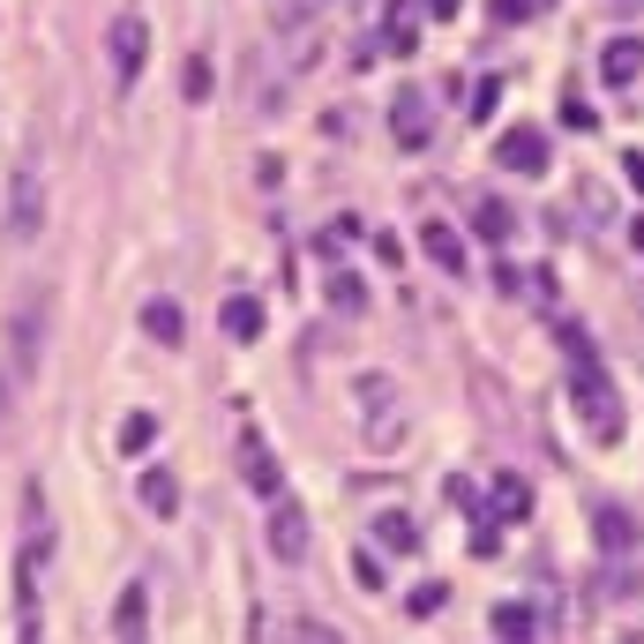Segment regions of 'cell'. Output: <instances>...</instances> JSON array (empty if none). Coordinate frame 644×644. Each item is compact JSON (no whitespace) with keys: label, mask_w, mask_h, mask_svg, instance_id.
<instances>
[{"label":"cell","mask_w":644,"mask_h":644,"mask_svg":"<svg viewBox=\"0 0 644 644\" xmlns=\"http://www.w3.org/2000/svg\"><path fill=\"white\" fill-rule=\"evenodd\" d=\"M569 397H577V420H585L592 442H622V397L600 375V360H577L569 368Z\"/></svg>","instance_id":"1"},{"label":"cell","mask_w":644,"mask_h":644,"mask_svg":"<svg viewBox=\"0 0 644 644\" xmlns=\"http://www.w3.org/2000/svg\"><path fill=\"white\" fill-rule=\"evenodd\" d=\"M45 330H53V293L31 285V293L15 301V323H8V368H15V375H38L45 368Z\"/></svg>","instance_id":"2"},{"label":"cell","mask_w":644,"mask_h":644,"mask_svg":"<svg viewBox=\"0 0 644 644\" xmlns=\"http://www.w3.org/2000/svg\"><path fill=\"white\" fill-rule=\"evenodd\" d=\"M45 233V166L38 158H23V166L8 172V240H38Z\"/></svg>","instance_id":"3"},{"label":"cell","mask_w":644,"mask_h":644,"mask_svg":"<svg viewBox=\"0 0 644 644\" xmlns=\"http://www.w3.org/2000/svg\"><path fill=\"white\" fill-rule=\"evenodd\" d=\"M495 166H502V172H547V166H555L547 128H540V121H510V128L495 135Z\"/></svg>","instance_id":"4"},{"label":"cell","mask_w":644,"mask_h":644,"mask_svg":"<svg viewBox=\"0 0 644 644\" xmlns=\"http://www.w3.org/2000/svg\"><path fill=\"white\" fill-rule=\"evenodd\" d=\"M360 405H375V420H360L368 450H375V457H383V450H397V442H405V413H397V389H389V375H368V383H360Z\"/></svg>","instance_id":"5"},{"label":"cell","mask_w":644,"mask_h":644,"mask_svg":"<svg viewBox=\"0 0 644 644\" xmlns=\"http://www.w3.org/2000/svg\"><path fill=\"white\" fill-rule=\"evenodd\" d=\"M105 53H113V76H121V83H135V76H143V60H150V23H143V15H113V31H105Z\"/></svg>","instance_id":"6"},{"label":"cell","mask_w":644,"mask_h":644,"mask_svg":"<svg viewBox=\"0 0 644 644\" xmlns=\"http://www.w3.org/2000/svg\"><path fill=\"white\" fill-rule=\"evenodd\" d=\"M240 473H248V487H256L262 502H278V495H285V465L270 457V442H262L256 428H240Z\"/></svg>","instance_id":"7"},{"label":"cell","mask_w":644,"mask_h":644,"mask_svg":"<svg viewBox=\"0 0 644 644\" xmlns=\"http://www.w3.org/2000/svg\"><path fill=\"white\" fill-rule=\"evenodd\" d=\"M389 135H397V150H428L434 135V113L420 90H397V105H389Z\"/></svg>","instance_id":"8"},{"label":"cell","mask_w":644,"mask_h":644,"mask_svg":"<svg viewBox=\"0 0 644 644\" xmlns=\"http://www.w3.org/2000/svg\"><path fill=\"white\" fill-rule=\"evenodd\" d=\"M270 555H278V562H301L307 555V510H301V502H285V495L270 502Z\"/></svg>","instance_id":"9"},{"label":"cell","mask_w":644,"mask_h":644,"mask_svg":"<svg viewBox=\"0 0 644 644\" xmlns=\"http://www.w3.org/2000/svg\"><path fill=\"white\" fill-rule=\"evenodd\" d=\"M420 248H428V262L442 270V278H457V270H465V240H457V225H442V217L420 225Z\"/></svg>","instance_id":"10"},{"label":"cell","mask_w":644,"mask_h":644,"mask_svg":"<svg viewBox=\"0 0 644 644\" xmlns=\"http://www.w3.org/2000/svg\"><path fill=\"white\" fill-rule=\"evenodd\" d=\"M592 532H600V555H637V517L630 510H592Z\"/></svg>","instance_id":"11"},{"label":"cell","mask_w":644,"mask_h":644,"mask_svg":"<svg viewBox=\"0 0 644 644\" xmlns=\"http://www.w3.org/2000/svg\"><path fill=\"white\" fill-rule=\"evenodd\" d=\"M600 68H607V83H637L644 76V38H607Z\"/></svg>","instance_id":"12"},{"label":"cell","mask_w":644,"mask_h":644,"mask_svg":"<svg viewBox=\"0 0 644 644\" xmlns=\"http://www.w3.org/2000/svg\"><path fill=\"white\" fill-rule=\"evenodd\" d=\"M23 555H53V517H45V495L38 487H31V495H23Z\"/></svg>","instance_id":"13"},{"label":"cell","mask_w":644,"mask_h":644,"mask_svg":"<svg viewBox=\"0 0 644 644\" xmlns=\"http://www.w3.org/2000/svg\"><path fill=\"white\" fill-rule=\"evenodd\" d=\"M217 323H225V338H233V344H256V338H262V301H248V293H233Z\"/></svg>","instance_id":"14"},{"label":"cell","mask_w":644,"mask_h":644,"mask_svg":"<svg viewBox=\"0 0 644 644\" xmlns=\"http://www.w3.org/2000/svg\"><path fill=\"white\" fill-rule=\"evenodd\" d=\"M487 495H495V517H502V524H517V517L532 510V487H524V473H495V479H487Z\"/></svg>","instance_id":"15"},{"label":"cell","mask_w":644,"mask_h":644,"mask_svg":"<svg viewBox=\"0 0 644 644\" xmlns=\"http://www.w3.org/2000/svg\"><path fill=\"white\" fill-rule=\"evenodd\" d=\"M375 547H383V555H413V547H420V524L405 510H383L375 517Z\"/></svg>","instance_id":"16"},{"label":"cell","mask_w":644,"mask_h":644,"mask_svg":"<svg viewBox=\"0 0 644 644\" xmlns=\"http://www.w3.org/2000/svg\"><path fill=\"white\" fill-rule=\"evenodd\" d=\"M487 630H495V637H540V607L532 600H502L495 614H487Z\"/></svg>","instance_id":"17"},{"label":"cell","mask_w":644,"mask_h":644,"mask_svg":"<svg viewBox=\"0 0 644 644\" xmlns=\"http://www.w3.org/2000/svg\"><path fill=\"white\" fill-rule=\"evenodd\" d=\"M143 510H150V517H172V510H180V479H172L166 465H150V473H143Z\"/></svg>","instance_id":"18"},{"label":"cell","mask_w":644,"mask_h":644,"mask_svg":"<svg viewBox=\"0 0 644 644\" xmlns=\"http://www.w3.org/2000/svg\"><path fill=\"white\" fill-rule=\"evenodd\" d=\"M143 330H150L158 344H180V338H188V315H180L172 301H150V307H143Z\"/></svg>","instance_id":"19"},{"label":"cell","mask_w":644,"mask_h":644,"mask_svg":"<svg viewBox=\"0 0 644 644\" xmlns=\"http://www.w3.org/2000/svg\"><path fill=\"white\" fill-rule=\"evenodd\" d=\"M473 233L487 240V248H502L510 240V203H495V195H479V211H473Z\"/></svg>","instance_id":"20"},{"label":"cell","mask_w":644,"mask_h":644,"mask_svg":"<svg viewBox=\"0 0 644 644\" xmlns=\"http://www.w3.org/2000/svg\"><path fill=\"white\" fill-rule=\"evenodd\" d=\"M143 630H150V607H143V585H128L113 607V637H143Z\"/></svg>","instance_id":"21"},{"label":"cell","mask_w":644,"mask_h":644,"mask_svg":"<svg viewBox=\"0 0 644 644\" xmlns=\"http://www.w3.org/2000/svg\"><path fill=\"white\" fill-rule=\"evenodd\" d=\"M150 442H158V420H150V413H128V420H121V450H135V457H143Z\"/></svg>","instance_id":"22"},{"label":"cell","mask_w":644,"mask_h":644,"mask_svg":"<svg viewBox=\"0 0 644 644\" xmlns=\"http://www.w3.org/2000/svg\"><path fill=\"white\" fill-rule=\"evenodd\" d=\"M180 98H211V60H203V53L180 60Z\"/></svg>","instance_id":"23"},{"label":"cell","mask_w":644,"mask_h":644,"mask_svg":"<svg viewBox=\"0 0 644 644\" xmlns=\"http://www.w3.org/2000/svg\"><path fill=\"white\" fill-rule=\"evenodd\" d=\"M330 307H338V315H360V307H368V285H360V278H330Z\"/></svg>","instance_id":"24"},{"label":"cell","mask_w":644,"mask_h":644,"mask_svg":"<svg viewBox=\"0 0 644 644\" xmlns=\"http://www.w3.org/2000/svg\"><path fill=\"white\" fill-rule=\"evenodd\" d=\"M442 600H450V585H434V577H420V585L405 592V607H413V614H442Z\"/></svg>","instance_id":"25"},{"label":"cell","mask_w":644,"mask_h":644,"mask_svg":"<svg viewBox=\"0 0 644 644\" xmlns=\"http://www.w3.org/2000/svg\"><path fill=\"white\" fill-rule=\"evenodd\" d=\"M547 0H495V23H532Z\"/></svg>","instance_id":"26"},{"label":"cell","mask_w":644,"mask_h":644,"mask_svg":"<svg viewBox=\"0 0 644 644\" xmlns=\"http://www.w3.org/2000/svg\"><path fill=\"white\" fill-rule=\"evenodd\" d=\"M352 577H360L368 592H383V555H368V547H360V555H352Z\"/></svg>","instance_id":"27"},{"label":"cell","mask_w":644,"mask_h":644,"mask_svg":"<svg viewBox=\"0 0 644 644\" xmlns=\"http://www.w3.org/2000/svg\"><path fill=\"white\" fill-rule=\"evenodd\" d=\"M562 121H569V128H577V135H585V128H600V113H592L585 98H562Z\"/></svg>","instance_id":"28"},{"label":"cell","mask_w":644,"mask_h":644,"mask_svg":"<svg viewBox=\"0 0 644 644\" xmlns=\"http://www.w3.org/2000/svg\"><path fill=\"white\" fill-rule=\"evenodd\" d=\"M495 98H502V83H495V76H487V83H473V113H479V121L495 113Z\"/></svg>","instance_id":"29"},{"label":"cell","mask_w":644,"mask_h":644,"mask_svg":"<svg viewBox=\"0 0 644 644\" xmlns=\"http://www.w3.org/2000/svg\"><path fill=\"white\" fill-rule=\"evenodd\" d=\"M622 172H630V188L644 195V150H630V158H622Z\"/></svg>","instance_id":"30"},{"label":"cell","mask_w":644,"mask_h":644,"mask_svg":"<svg viewBox=\"0 0 644 644\" xmlns=\"http://www.w3.org/2000/svg\"><path fill=\"white\" fill-rule=\"evenodd\" d=\"M420 8H428L434 23H450V15H457V8H465V0H420Z\"/></svg>","instance_id":"31"},{"label":"cell","mask_w":644,"mask_h":644,"mask_svg":"<svg viewBox=\"0 0 644 644\" xmlns=\"http://www.w3.org/2000/svg\"><path fill=\"white\" fill-rule=\"evenodd\" d=\"M614 8H630V0H614Z\"/></svg>","instance_id":"32"}]
</instances>
